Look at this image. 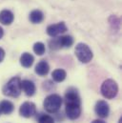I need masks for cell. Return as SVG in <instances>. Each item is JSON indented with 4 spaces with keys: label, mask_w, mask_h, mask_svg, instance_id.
Segmentation results:
<instances>
[{
    "label": "cell",
    "mask_w": 122,
    "mask_h": 123,
    "mask_svg": "<svg viewBox=\"0 0 122 123\" xmlns=\"http://www.w3.org/2000/svg\"><path fill=\"white\" fill-rule=\"evenodd\" d=\"M66 103V116L69 119H77L81 115V100L77 91L73 88H70L65 93Z\"/></svg>",
    "instance_id": "6da1fadb"
},
{
    "label": "cell",
    "mask_w": 122,
    "mask_h": 123,
    "mask_svg": "<svg viewBox=\"0 0 122 123\" xmlns=\"http://www.w3.org/2000/svg\"><path fill=\"white\" fill-rule=\"evenodd\" d=\"M21 79L19 77H12L3 87L2 92L5 95L11 97H18L21 93Z\"/></svg>",
    "instance_id": "7a4b0ae2"
},
{
    "label": "cell",
    "mask_w": 122,
    "mask_h": 123,
    "mask_svg": "<svg viewBox=\"0 0 122 123\" xmlns=\"http://www.w3.org/2000/svg\"><path fill=\"white\" fill-rule=\"evenodd\" d=\"M61 105H62V98L60 95L56 94V93H53L50 94L49 96H47L43 102V106L44 109L51 114L56 113L59 109H60Z\"/></svg>",
    "instance_id": "3957f363"
},
{
    "label": "cell",
    "mask_w": 122,
    "mask_h": 123,
    "mask_svg": "<svg viewBox=\"0 0 122 123\" xmlns=\"http://www.w3.org/2000/svg\"><path fill=\"white\" fill-rule=\"evenodd\" d=\"M75 55L78 58V60L84 64L89 63L92 59V52L90 49V47L87 44L84 43H79L75 46V50H74Z\"/></svg>",
    "instance_id": "277c9868"
},
{
    "label": "cell",
    "mask_w": 122,
    "mask_h": 123,
    "mask_svg": "<svg viewBox=\"0 0 122 123\" xmlns=\"http://www.w3.org/2000/svg\"><path fill=\"white\" fill-rule=\"evenodd\" d=\"M101 93L107 99H113L118 92V86L113 79H107L101 85Z\"/></svg>",
    "instance_id": "5b68a950"
},
{
    "label": "cell",
    "mask_w": 122,
    "mask_h": 123,
    "mask_svg": "<svg viewBox=\"0 0 122 123\" xmlns=\"http://www.w3.org/2000/svg\"><path fill=\"white\" fill-rule=\"evenodd\" d=\"M36 112V108H35V104L32 102H24L19 109V114L21 117H26V118H30L33 115H35Z\"/></svg>",
    "instance_id": "8992f818"
},
{
    "label": "cell",
    "mask_w": 122,
    "mask_h": 123,
    "mask_svg": "<svg viewBox=\"0 0 122 123\" xmlns=\"http://www.w3.org/2000/svg\"><path fill=\"white\" fill-rule=\"evenodd\" d=\"M94 111H95V114L101 117V118H105L109 116V113H110V107H109V104L104 101V100H99L96 102L95 104V107H94Z\"/></svg>",
    "instance_id": "52a82bcc"
},
{
    "label": "cell",
    "mask_w": 122,
    "mask_h": 123,
    "mask_svg": "<svg viewBox=\"0 0 122 123\" xmlns=\"http://www.w3.org/2000/svg\"><path fill=\"white\" fill-rule=\"evenodd\" d=\"M66 31H67V26L64 22L50 25L47 28V33L52 37H55V36H57L61 33H64Z\"/></svg>",
    "instance_id": "ba28073f"
},
{
    "label": "cell",
    "mask_w": 122,
    "mask_h": 123,
    "mask_svg": "<svg viewBox=\"0 0 122 123\" xmlns=\"http://www.w3.org/2000/svg\"><path fill=\"white\" fill-rule=\"evenodd\" d=\"M21 88L23 89L24 92L28 96H32L36 92V88H35L34 83L30 80H27V79L21 81Z\"/></svg>",
    "instance_id": "9c48e42d"
},
{
    "label": "cell",
    "mask_w": 122,
    "mask_h": 123,
    "mask_svg": "<svg viewBox=\"0 0 122 123\" xmlns=\"http://www.w3.org/2000/svg\"><path fill=\"white\" fill-rule=\"evenodd\" d=\"M14 19L13 13L9 10H3L0 12V23L3 25H11Z\"/></svg>",
    "instance_id": "30bf717a"
},
{
    "label": "cell",
    "mask_w": 122,
    "mask_h": 123,
    "mask_svg": "<svg viewBox=\"0 0 122 123\" xmlns=\"http://www.w3.org/2000/svg\"><path fill=\"white\" fill-rule=\"evenodd\" d=\"M49 71H50V66L47 63V61H45V60H41L35 66V73L40 76L47 75Z\"/></svg>",
    "instance_id": "8fae6325"
},
{
    "label": "cell",
    "mask_w": 122,
    "mask_h": 123,
    "mask_svg": "<svg viewBox=\"0 0 122 123\" xmlns=\"http://www.w3.org/2000/svg\"><path fill=\"white\" fill-rule=\"evenodd\" d=\"M13 110H14V106L11 101L3 100V101L0 102V111H1V113L5 114V115H10L13 112Z\"/></svg>",
    "instance_id": "7c38bea8"
},
{
    "label": "cell",
    "mask_w": 122,
    "mask_h": 123,
    "mask_svg": "<svg viewBox=\"0 0 122 123\" xmlns=\"http://www.w3.org/2000/svg\"><path fill=\"white\" fill-rule=\"evenodd\" d=\"M30 21L33 24H38V23H41L44 19V14L41 11H38V10H34L32 11L30 13Z\"/></svg>",
    "instance_id": "4fadbf2b"
},
{
    "label": "cell",
    "mask_w": 122,
    "mask_h": 123,
    "mask_svg": "<svg viewBox=\"0 0 122 123\" xmlns=\"http://www.w3.org/2000/svg\"><path fill=\"white\" fill-rule=\"evenodd\" d=\"M34 58L29 53H24L20 57V63L24 68H30L33 64Z\"/></svg>",
    "instance_id": "5bb4252c"
},
{
    "label": "cell",
    "mask_w": 122,
    "mask_h": 123,
    "mask_svg": "<svg viewBox=\"0 0 122 123\" xmlns=\"http://www.w3.org/2000/svg\"><path fill=\"white\" fill-rule=\"evenodd\" d=\"M52 76H53V79L55 82H62V81H64L66 79L67 74L63 69H56V70H55L53 72Z\"/></svg>",
    "instance_id": "9a60e30c"
},
{
    "label": "cell",
    "mask_w": 122,
    "mask_h": 123,
    "mask_svg": "<svg viewBox=\"0 0 122 123\" xmlns=\"http://www.w3.org/2000/svg\"><path fill=\"white\" fill-rule=\"evenodd\" d=\"M58 41L61 48H70L73 44V38L71 35H64L58 37Z\"/></svg>",
    "instance_id": "2e32d148"
},
{
    "label": "cell",
    "mask_w": 122,
    "mask_h": 123,
    "mask_svg": "<svg viewBox=\"0 0 122 123\" xmlns=\"http://www.w3.org/2000/svg\"><path fill=\"white\" fill-rule=\"evenodd\" d=\"M45 45L42 42H36L33 45V52L37 55H42L45 53Z\"/></svg>",
    "instance_id": "e0dca14e"
},
{
    "label": "cell",
    "mask_w": 122,
    "mask_h": 123,
    "mask_svg": "<svg viewBox=\"0 0 122 123\" xmlns=\"http://www.w3.org/2000/svg\"><path fill=\"white\" fill-rule=\"evenodd\" d=\"M38 123H55V120L51 116L42 115L38 118Z\"/></svg>",
    "instance_id": "ac0fdd59"
},
{
    "label": "cell",
    "mask_w": 122,
    "mask_h": 123,
    "mask_svg": "<svg viewBox=\"0 0 122 123\" xmlns=\"http://www.w3.org/2000/svg\"><path fill=\"white\" fill-rule=\"evenodd\" d=\"M4 57H5V51L2 48H0V62L3 61Z\"/></svg>",
    "instance_id": "d6986e66"
},
{
    "label": "cell",
    "mask_w": 122,
    "mask_h": 123,
    "mask_svg": "<svg viewBox=\"0 0 122 123\" xmlns=\"http://www.w3.org/2000/svg\"><path fill=\"white\" fill-rule=\"evenodd\" d=\"M92 123H106V122L103 121V120H101V119H95V120H93Z\"/></svg>",
    "instance_id": "ffe728a7"
},
{
    "label": "cell",
    "mask_w": 122,
    "mask_h": 123,
    "mask_svg": "<svg viewBox=\"0 0 122 123\" xmlns=\"http://www.w3.org/2000/svg\"><path fill=\"white\" fill-rule=\"evenodd\" d=\"M3 35H4V31H3V29L0 27V39L3 37Z\"/></svg>",
    "instance_id": "44dd1931"
},
{
    "label": "cell",
    "mask_w": 122,
    "mask_h": 123,
    "mask_svg": "<svg viewBox=\"0 0 122 123\" xmlns=\"http://www.w3.org/2000/svg\"><path fill=\"white\" fill-rule=\"evenodd\" d=\"M121 122H122V117L120 118V119H119V123H121Z\"/></svg>",
    "instance_id": "7402d4cb"
},
{
    "label": "cell",
    "mask_w": 122,
    "mask_h": 123,
    "mask_svg": "<svg viewBox=\"0 0 122 123\" xmlns=\"http://www.w3.org/2000/svg\"><path fill=\"white\" fill-rule=\"evenodd\" d=\"M0 115H1V111H0Z\"/></svg>",
    "instance_id": "603a6c76"
}]
</instances>
